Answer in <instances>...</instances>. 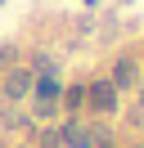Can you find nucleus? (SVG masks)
<instances>
[{
	"label": "nucleus",
	"instance_id": "nucleus-5",
	"mask_svg": "<svg viewBox=\"0 0 144 148\" xmlns=\"http://www.w3.org/2000/svg\"><path fill=\"white\" fill-rule=\"evenodd\" d=\"M59 108L81 112V108H86V85H68V90H63V99H59Z\"/></svg>",
	"mask_w": 144,
	"mask_h": 148
},
{
	"label": "nucleus",
	"instance_id": "nucleus-7",
	"mask_svg": "<svg viewBox=\"0 0 144 148\" xmlns=\"http://www.w3.org/2000/svg\"><path fill=\"white\" fill-rule=\"evenodd\" d=\"M0 9H5V0H0Z\"/></svg>",
	"mask_w": 144,
	"mask_h": 148
},
{
	"label": "nucleus",
	"instance_id": "nucleus-3",
	"mask_svg": "<svg viewBox=\"0 0 144 148\" xmlns=\"http://www.w3.org/2000/svg\"><path fill=\"white\" fill-rule=\"evenodd\" d=\"M59 139H63V144H68V148H95V139H99V130H90V126H81V121H68Z\"/></svg>",
	"mask_w": 144,
	"mask_h": 148
},
{
	"label": "nucleus",
	"instance_id": "nucleus-1",
	"mask_svg": "<svg viewBox=\"0 0 144 148\" xmlns=\"http://www.w3.org/2000/svg\"><path fill=\"white\" fill-rule=\"evenodd\" d=\"M27 94H32V67H9L5 81H0V99L18 103V99H27Z\"/></svg>",
	"mask_w": 144,
	"mask_h": 148
},
{
	"label": "nucleus",
	"instance_id": "nucleus-2",
	"mask_svg": "<svg viewBox=\"0 0 144 148\" xmlns=\"http://www.w3.org/2000/svg\"><path fill=\"white\" fill-rule=\"evenodd\" d=\"M86 108H90V112H108V117H113V112H117V85H113V81L86 85Z\"/></svg>",
	"mask_w": 144,
	"mask_h": 148
},
{
	"label": "nucleus",
	"instance_id": "nucleus-4",
	"mask_svg": "<svg viewBox=\"0 0 144 148\" xmlns=\"http://www.w3.org/2000/svg\"><path fill=\"white\" fill-rule=\"evenodd\" d=\"M113 85H117V94H122L126 85H140V63H135V58H117L113 63Z\"/></svg>",
	"mask_w": 144,
	"mask_h": 148
},
{
	"label": "nucleus",
	"instance_id": "nucleus-6",
	"mask_svg": "<svg viewBox=\"0 0 144 148\" xmlns=\"http://www.w3.org/2000/svg\"><path fill=\"white\" fill-rule=\"evenodd\" d=\"M140 103H144V81H140Z\"/></svg>",
	"mask_w": 144,
	"mask_h": 148
}]
</instances>
